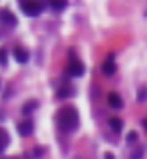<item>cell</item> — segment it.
Instances as JSON below:
<instances>
[{"label": "cell", "mask_w": 147, "mask_h": 159, "mask_svg": "<svg viewBox=\"0 0 147 159\" xmlns=\"http://www.w3.org/2000/svg\"><path fill=\"white\" fill-rule=\"evenodd\" d=\"M70 95H72V89H70V88H61V89H58L59 98H66V97H70Z\"/></svg>", "instance_id": "cell-14"}, {"label": "cell", "mask_w": 147, "mask_h": 159, "mask_svg": "<svg viewBox=\"0 0 147 159\" xmlns=\"http://www.w3.org/2000/svg\"><path fill=\"white\" fill-rule=\"evenodd\" d=\"M122 125H124V123H122L120 118H111L110 120V127H111L113 132H120V130H122Z\"/></svg>", "instance_id": "cell-9"}, {"label": "cell", "mask_w": 147, "mask_h": 159, "mask_svg": "<svg viewBox=\"0 0 147 159\" xmlns=\"http://www.w3.org/2000/svg\"><path fill=\"white\" fill-rule=\"evenodd\" d=\"M136 100L138 102H145L147 100V88H140L138 89V93H136Z\"/></svg>", "instance_id": "cell-13"}, {"label": "cell", "mask_w": 147, "mask_h": 159, "mask_svg": "<svg viewBox=\"0 0 147 159\" xmlns=\"http://www.w3.org/2000/svg\"><path fill=\"white\" fill-rule=\"evenodd\" d=\"M0 22L4 23V25H7V27H16L18 25V18L9 9H2L0 11Z\"/></svg>", "instance_id": "cell-4"}, {"label": "cell", "mask_w": 147, "mask_h": 159, "mask_svg": "<svg viewBox=\"0 0 147 159\" xmlns=\"http://www.w3.org/2000/svg\"><path fill=\"white\" fill-rule=\"evenodd\" d=\"M59 130L63 132H75L79 129V113L75 107H63L56 116Z\"/></svg>", "instance_id": "cell-1"}, {"label": "cell", "mask_w": 147, "mask_h": 159, "mask_svg": "<svg viewBox=\"0 0 147 159\" xmlns=\"http://www.w3.org/2000/svg\"><path fill=\"white\" fill-rule=\"evenodd\" d=\"M104 159H115V157H113L111 152H106V154H104Z\"/></svg>", "instance_id": "cell-18"}, {"label": "cell", "mask_w": 147, "mask_h": 159, "mask_svg": "<svg viewBox=\"0 0 147 159\" xmlns=\"http://www.w3.org/2000/svg\"><path fill=\"white\" fill-rule=\"evenodd\" d=\"M50 9H52V11H58V13H61V11H65V9H66V2H52Z\"/></svg>", "instance_id": "cell-12"}, {"label": "cell", "mask_w": 147, "mask_h": 159, "mask_svg": "<svg viewBox=\"0 0 147 159\" xmlns=\"http://www.w3.org/2000/svg\"><path fill=\"white\" fill-rule=\"evenodd\" d=\"M18 132H20V136H31L32 134V130H34V125H32V122L31 120H27V122H22V123H18Z\"/></svg>", "instance_id": "cell-8"}, {"label": "cell", "mask_w": 147, "mask_h": 159, "mask_svg": "<svg viewBox=\"0 0 147 159\" xmlns=\"http://www.w3.org/2000/svg\"><path fill=\"white\" fill-rule=\"evenodd\" d=\"M142 123H144V129L147 130V120H144V122H142Z\"/></svg>", "instance_id": "cell-19"}, {"label": "cell", "mask_w": 147, "mask_h": 159, "mask_svg": "<svg viewBox=\"0 0 147 159\" xmlns=\"http://www.w3.org/2000/svg\"><path fill=\"white\" fill-rule=\"evenodd\" d=\"M20 9L23 11V15L29 18H36L43 13L45 4L43 2H20Z\"/></svg>", "instance_id": "cell-2"}, {"label": "cell", "mask_w": 147, "mask_h": 159, "mask_svg": "<svg viewBox=\"0 0 147 159\" xmlns=\"http://www.w3.org/2000/svg\"><path fill=\"white\" fill-rule=\"evenodd\" d=\"M0 66H7V50L0 48Z\"/></svg>", "instance_id": "cell-15"}, {"label": "cell", "mask_w": 147, "mask_h": 159, "mask_svg": "<svg viewBox=\"0 0 147 159\" xmlns=\"http://www.w3.org/2000/svg\"><path fill=\"white\" fill-rule=\"evenodd\" d=\"M142 157H144V148H136L131 154V159H142Z\"/></svg>", "instance_id": "cell-16"}, {"label": "cell", "mask_w": 147, "mask_h": 159, "mask_svg": "<svg viewBox=\"0 0 147 159\" xmlns=\"http://www.w3.org/2000/svg\"><path fill=\"white\" fill-rule=\"evenodd\" d=\"M66 73L70 77H83L84 75V65H83L79 59H72L68 66H66Z\"/></svg>", "instance_id": "cell-3"}, {"label": "cell", "mask_w": 147, "mask_h": 159, "mask_svg": "<svg viewBox=\"0 0 147 159\" xmlns=\"http://www.w3.org/2000/svg\"><path fill=\"white\" fill-rule=\"evenodd\" d=\"M102 72L106 75H113V73L117 72V65H115V56H110V57L106 59L102 63Z\"/></svg>", "instance_id": "cell-6"}, {"label": "cell", "mask_w": 147, "mask_h": 159, "mask_svg": "<svg viewBox=\"0 0 147 159\" xmlns=\"http://www.w3.org/2000/svg\"><path fill=\"white\" fill-rule=\"evenodd\" d=\"M7 132H6V130L4 129H0V152L4 150V148H6V145H7Z\"/></svg>", "instance_id": "cell-11"}, {"label": "cell", "mask_w": 147, "mask_h": 159, "mask_svg": "<svg viewBox=\"0 0 147 159\" xmlns=\"http://www.w3.org/2000/svg\"><path fill=\"white\" fill-rule=\"evenodd\" d=\"M13 57H15L16 63L23 65V63L29 61V52L25 50V48H22V47H16L15 50H13Z\"/></svg>", "instance_id": "cell-5"}, {"label": "cell", "mask_w": 147, "mask_h": 159, "mask_svg": "<svg viewBox=\"0 0 147 159\" xmlns=\"http://www.w3.org/2000/svg\"><path fill=\"white\" fill-rule=\"evenodd\" d=\"M108 104H110V107H113V109H122L124 107L122 97H120L118 93H113V91L108 95Z\"/></svg>", "instance_id": "cell-7"}, {"label": "cell", "mask_w": 147, "mask_h": 159, "mask_svg": "<svg viewBox=\"0 0 147 159\" xmlns=\"http://www.w3.org/2000/svg\"><path fill=\"white\" fill-rule=\"evenodd\" d=\"M136 138H138V134H136L135 130H131V132L127 134V138H126V139H127V143H135V141H136Z\"/></svg>", "instance_id": "cell-17"}, {"label": "cell", "mask_w": 147, "mask_h": 159, "mask_svg": "<svg viewBox=\"0 0 147 159\" xmlns=\"http://www.w3.org/2000/svg\"><path fill=\"white\" fill-rule=\"evenodd\" d=\"M36 107H38V102L36 100H31V102H27V104L23 106L22 113H23V115H29V113H32V109H36Z\"/></svg>", "instance_id": "cell-10"}]
</instances>
